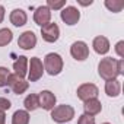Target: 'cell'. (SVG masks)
<instances>
[{
  "label": "cell",
  "mask_w": 124,
  "mask_h": 124,
  "mask_svg": "<svg viewBox=\"0 0 124 124\" xmlns=\"http://www.w3.org/2000/svg\"><path fill=\"white\" fill-rule=\"evenodd\" d=\"M117 61L115 58L112 57H105L99 61V64H98V73L99 76L104 79V80H114L117 79V76H120L118 73V64H117Z\"/></svg>",
  "instance_id": "cell-1"
},
{
  "label": "cell",
  "mask_w": 124,
  "mask_h": 124,
  "mask_svg": "<svg viewBox=\"0 0 124 124\" xmlns=\"http://www.w3.org/2000/svg\"><path fill=\"white\" fill-rule=\"evenodd\" d=\"M73 117H75V108L67 104L57 105L51 109V118L54 123H58V124L69 123L73 120Z\"/></svg>",
  "instance_id": "cell-2"
},
{
  "label": "cell",
  "mask_w": 124,
  "mask_h": 124,
  "mask_svg": "<svg viewBox=\"0 0 124 124\" xmlns=\"http://www.w3.org/2000/svg\"><path fill=\"white\" fill-rule=\"evenodd\" d=\"M44 70L50 76H57L63 70V58L57 53H50L44 58Z\"/></svg>",
  "instance_id": "cell-3"
},
{
  "label": "cell",
  "mask_w": 124,
  "mask_h": 124,
  "mask_svg": "<svg viewBox=\"0 0 124 124\" xmlns=\"http://www.w3.org/2000/svg\"><path fill=\"white\" fill-rule=\"evenodd\" d=\"M44 73V66L42 61L38 57H31V60L28 61V79L29 82H37L42 78Z\"/></svg>",
  "instance_id": "cell-4"
},
{
  "label": "cell",
  "mask_w": 124,
  "mask_h": 124,
  "mask_svg": "<svg viewBox=\"0 0 124 124\" xmlns=\"http://www.w3.org/2000/svg\"><path fill=\"white\" fill-rule=\"evenodd\" d=\"M60 18H61V21H63L66 25L73 26V25H76V23L79 22V19H80V12H79L75 6H66V8L61 9Z\"/></svg>",
  "instance_id": "cell-5"
},
{
  "label": "cell",
  "mask_w": 124,
  "mask_h": 124,
  "mask_svg": "<svg viewBox=\"0 0 124 124\" xmlns=\"http://www.w3.org/2000/svg\"><path fill=\"white\" fill-rule=\"evenodd\" d=\"M41 37L47 42H55L60 37V28L55 22H50L44 26H41Z\"/></svg>",
  "instance_id": "cell-6"
},
{
  "label": "cell",
  "mask_w": 124,
  "mask_h": 124,
  "mask_svg": "<svg viewBox=\"0 0 124 124\" xmlns=\"http://www.w3.org/2000/svg\"><path fill=\"white\" fill-rule=\"evenodd\" d=\"M76 93H78V98L85 102V101H88V99L96 98L98 93H99V89H98V86L93 85V83H83V85H80V86L78 88Z\"/></svg>",
  "instance_id": "cell-7"
},
{
  "label": "cell",
  "mask_w": 124,
  "mask_h": 124,
  "mask_svg": "<svg viewBox=\"0 0 124 124\" xmlns=\"http://www.w3.org/2000/svg\"><path fill=\"white\" fill-rule=\"evenodd\" d=\"M70 54H72V57H73L75 60L83 61V60H86V58L89 57V47H88V44L83 42V41H76V42H73L72 47H70Z\"/></svg>",
  "instance_id": "cell-8"
},
{
  "label": "cell",
  "mask_w": 124,
  "mask_h": 124,
  "mask_svg": "<svg viewBox=\"0 0 124 124\" xmlns=\"http://www.w3.org/2000/svg\"><path fill=\"white\" fill-rule=\"evenodd\" d=\"M8 86L12 89L13 93L21 95L29 88V82H26L25 79H22V78H19L16 75H10L9 79H8Z\"/></svg>",
  "instance_id": "cell-9"
},
{
  "label": "cell",
  "mask_w": 124,
  "mask_h": 124,
  "mask_svg": "<svg viewBox=\"0 0 124 124\" xmlns=\"http://www.w3.org/2000/svg\"><path fill=\"white\" fill-rule=\"evenodd\" d=\"M55 101H57V98H55V95L51 91H42L38 95L39 107L42 109H45V111H51L54 108V105H55Z\"/></svg>",
  "instance_id": "cell-10"
},
{
  "label": "cell",
  "mask_w": 124,
  "mask_h": 124,
  "mask_svg": "<svg viewBox=\"0 0 124 124\" xmlns=\"http://www.w3.org/2000/svg\"><path fill=\"white\" fill-rule=\"evenodd\" d=\"M37 45V35L32 31H25L18 39V47L22 50H32Z\"/></svg>",
  "instance_id": "cell-11"
},
{
  "label": "cell",
  "mask_w": 124,
  "mask_h": 124,
  "mask_svg": "<svg viewBox=\"0 0 124 124\" xmlns=\"http://www.w3.org/2000/svg\"><path fill=\"white\" fill-rule=\"evenodd\" d=\"M51 21V10L47 6H39L35 9L34 12V22L39 26H44L47 23H50Z\"/></svg>",
  "instance_id": "cell-12"
},
{
  "label": "cell",
  "mask_w": 124,
  "mask_h": 124,
  "mask_svg": "<svg viewBox=\"0 0 124 124\" xmlns=\"http://www.w3.org/2000/svg\"><path fill=\"white\" fill-rule=\"evenodd\" d=\"M28 57L25 55H19L18 60L13 63V70H15V75L19 76V78H25L28 75Z\"/></svg>",
  "instance_id": "cell-13"
},
{
  "label": "cell",
  "mask_w": 124,
  "mask_h": 124,
  "mask_svg": "<svg viewBox=\"0 0 124 124\" xmlns=\"http://www.w3.org/2000/svg\"><path fill=\"white\" fill-rule=\"evenodd\" d=\"M83 109H85V114H86V115H92V117H93V115H96V114L101 112L102 104H101L99 99L92 98V99H88V101L83 102Z\"/></svg>",
  "instance_id": "cell-14"
},
{
  "label": "cell",
  "mask_w": 124,
  "mask_h": 124,
  "mask_svg": "<svg viewBox=\"0 0 124 124\" xmlns=\"http://www.w3.org/2000/svg\"><path fill=\"white\" fill-rule=\"evenodd\" d=\"M92 47H93L95 53H98V54H107L109 51V41H108L107 37L99 35V37H95L93 38Z\"/></svg>",
  "instance_id": "cell-15"
},
{
  "label": "cell",
  "mask_w": 124,
  "mask_h": 124,
  "mask_svg": "<svg viewBox=\"0 0 124 124\" xmlns=\"http://www.w3.org/2000/svg\"><path fill=\"white\" fill-rule=\"evenodd\" d=\"M9 19H10V22H12L13 26H18L19 28V26H23L26 23L28 16H26V12L23 9H15V10H12Z\"/></svg>",
  "instance_id": "cell-16"
},
{
  "label": "cell",
  "mask_w": 124,
  "mask_h": 124,
  "mask_svg": "<svg viewBox=\"0 0 124 124\" xmlns=\"http://www.w3.org/2000/svg\"><path fill=\"white\" fill-rule=\"evenodd\" d=\"M120 92H121V85H120V82H118L117 79L108 80V82L105 83V93H107L108 96L115 98V96L120 95Z\"/></svg>",
  "instance_id": "cell-17"
},
{
  "label": "cell",
  "mask_w": 124,
  "mask_h": 124,
  "mask_svg": "<svg viewBox=\"0 0 124 124\" xmlns=\"http://www.w3.org/2000/svg\"><path fill=\"white\" fill-rule=\"evenodd\" d=\"M12 124H29V112L25 109H18L12 115Z\"/></svg>",
  "instance_id": "cell-18"
},
{
  "label": "cell",
  "mask_w": 124,
  "mask_h": 124,
  "mask_svg": "<svg viewBox=\"0 0 124 124\" xmlns=\"http://www.w3.org/2000/svg\"><path fill=\"white\" fill-rule=\"evenodd\" d=\"M23 105H25V111H35L37 108H39L38 95L37 93H29L23 99Z\"/></svg>",
  "instance_id": "cell-19"
},
{
  "label": "cell",
  "mask_w": 124,
  "mask_h": 124,
  "mask_svg": "<svg viewBox=\"0 0 124 124\" xmlns=\"http://www.w3.org/2000/svg\"><path fill=\"white\" fill-rule=\"evenodd\" d=\"M12 39H13V34L10 29H8V28L0 29V47H5V45L10 44Z\"/></svg>",
  "instance_id": "cell-20"
},
{
  "label": "cell",
  "mask_w": 124,
  "mask_h": 124,
  "mask_svg": "<svg viewBox=\"0 0 124 124\" xmlns=\"http://www.w3.org/2000/svg\"><path fill=\"white\" fill-rule=\"evenodd\" d=\"M105 6L111 10V12H114V13H118V12H121V9L124 8V3L121 2V0H107L105 2Z\"/></svg>",
  "instance_id": "cell-21"
},
{
  "label": "cell",
  "mask_w": 124,
  "mask_h": 124,
  "mask_svg": "<svg viewBox=\"0 0 124 124\" xmlns=\"http://www.w3.org/2000/svg\"><path fill=\"white\" fill-rule=\"evenodd\" d=\"M10 76V72L8 67H0V88L8 85V79Z\"/></svg>",
  "instance_id": "cell-22"
},
{
  "label": "cell",
  "mask_w": 124,
  "mask_h": 124,
  "mask_svg": "<svg viewBox=\"0 0 124 124\" xmlns=\"http://www.w3.org/2000/svg\"><path fill=\"white\" fill-rule=\"evenodd\" d=\"M66 6V0H58V2H55V0H48L47 2V8L51 10V9H54V10H57V9H63Z\"/></svg>",
  "instance_id": "cell-23"
},
{
  "label": "cell",
  "mask_w": 124,
  "mask_h": 124,
  "mask_svg": "<svg viewBox=\"0 0 124 124\" xmlns=\"http://www.w3.org/2000/svg\"><path fill=\"white\" fill-rule=\"evenodd\" d=\"M78 124H95V117L82 114V115L79 117V120H78Z\"/></svg>",
  "instance_id": "cell-24"
},
{
  "label": "cell",
  "mask_w": 124,
  "mask_h": 124,
  "mask_svg": "<svg viewBox=\"0 0 124 124\" xmlns=\"http://www.w3.org/2000/svg\"><path fill=\"white\" fill-rule=\"evenodd\" d=\"M10 107H12V104H10V101H9L8 98L0 96V111H2V112H5V111H8Z\"/></svg>",
  "instance_id": "cell-25"
},
{
  "label": "cell",
  "mask_w": 124,
  "mask_h": 124,
  "mask_svg": "<svg viewBox=\"0 0 124 124\" xmlns=\"http://www.w3.org/2000/svg\"><path fill=\"white\" fill-rule=\"evenodd\" d=\"M123 47H124V41H120V42H117V45H115V51H117V54H118V57H124V51H123Z\"/></svg>",
  "instance_id": "cell-26"
},
{
  "label": "cell",
  "mask_w": 124,
  "mask_h": 124,
  "mask_svg": "<svg viewBox=\"0 0 124 124\" xmlns=\"http://www.w3.org/2000/svg\"><path fill=\"white\" fill-rule=\"evenodd\" d=\"M117 64H118V73H120V75H124V60L120 58V60L117 61Z\"/></svg>",
  "instance_id": "cell-27"
},
{
  "label": "cell",
  "mask_w": 124,
  "mask_h": 124,
  "mask_svg": "<svg viewBox=\"0 0 124 124\" xmlns=\"http://www.w3.org/2000/svg\"><path fill=\"white\" fill-rule=\"evenodd\" d=\"M3 19H5V8L0 5V23L3 22Z\"/></svg>",
  "instance_id": "cell-28"
},
{
  "label": "cell",
  "mask_w": 124,
  "mask_h": 124,
  "mask_svg": "<svg viewBox=\"0 0 124 124\" xmlns=\"http://www.w3.org/2000/svg\"><path fill=\"white\" fill-rule=\"evenodd\" d=\"M0 124H6V115L2 111H0Z\"/></svg>",
  "instance_id": "cell-29"
},
{
  "label": "cell",
  "mask_w": 124,
  "mask_h": 124,
  "mask_svg": "<svg viewBox=\"0 0 124 124\" xmlns=\"http://www.w3.org/2000/svg\"><path fill=\"white\" fill-rule=\"evenodd\" d=\"M79 3L83 6H88V5H92V0H89V2H79Z\"/></svg>",
  "instance_id": "cell-30"
},
{
  "label": "cell",
  "mask_w": 124,
  "mask_h": 124,
  "mask_svg": "<svg viewBox=\"0 0 124 124\" xmlns=\"http://www.w3.org/2000/svg\"><path fill=\"white\" fill-rule=\"evenodd\" d=\"M102 124H109V123H102Z\"/></svg>",
  "instance_id": "cell-31"
}]
</instances>
